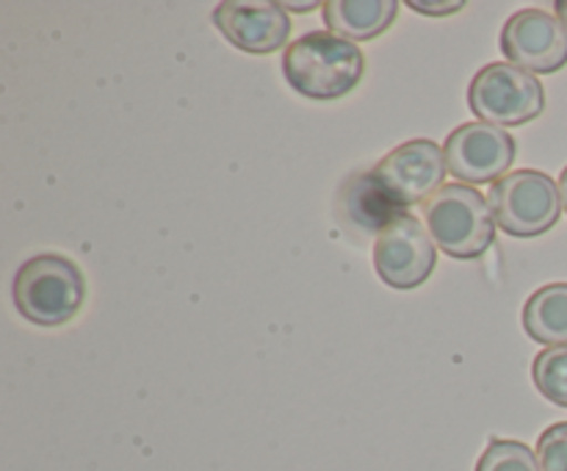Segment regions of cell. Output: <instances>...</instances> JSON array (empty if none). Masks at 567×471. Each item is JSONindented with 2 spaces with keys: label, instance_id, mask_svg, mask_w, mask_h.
Instances as JSON below:
<instances>
[{
  "label": "cell",
  "instance_id": "obj_1",
  "mask_svg": "<svg viewBox=\"0 0 567 471\" xmlns=\"http://www.w3.org/2000/svg\"><path fill=\"white\" fill-rule=\"evenodd\" d=\"M282 72L293 92L319 103L347 98L363 81L365 55L332 31H310L293 39L282 55Z\"/></svg>",
  "mask_w": 567,
  "mask_h": 471
},
{
  "label": "cell",
  "instance_id": "obj_2",
  "mask_svg": "<svg viewBox=\"0 0 567 471\" xmlns=\"http://www.w3.org/2000/svg\"><path fill=\"white\" fill-rule=\"evenodd\" d=\"M14 308L37 327H61L81 310L86 299V277L81 266L59 253L28 258L11 283Z\"/></svg>",
  "mask_w": 567,
  "mask_h": 471
},
{
  "label": "cell",
  "instance_id": "obj_3",
  "mask_svg": "<svg viewBox=\"0 0 567 471\" xmlns=\"http://www.w3.org/2000/svg\"><path fill=\"white\" fill-rule=\"evenodd\" d=\"M432 242L457 260H476L496 242V219L485 194L465 183H446L424 203Z\"/></svg>",
  "mask_w": 567,
  "mask_h": 471
},
{
  "label": "cell",
  "instance_id": "obj_4",
  "mask_svg": "<svg viewBox=\"0 0 567 471\" xmlns=\"http://www.w3.org/2000/svg\"><path fill=\"white\" fill-rule=\"evenodd\" d=\"M493 219L515 238H535L551 231L563 216L559 183L540 170H515L487 192Z\"/></svg>",
  "mask_w": 567,
  "mask_h": 471
},
{
  "label": "cell",
  "instance_id": "obj_5",
  "mask_svg": "<svg viewBox=\"0 0 567 471\" xmlns=\"http://www.w3.org/2000/svg\"><path fill=\"white\" fill-rule=\"evenodd\" d=\"M468 109L480 116V122L509 131L543 114L546 89L532 72L509 61H496L482 66L471 81Z\"/></svg>",
  "mask_w": 567,
  "mask_h": 471
},
{
  "label": "cell",
  "instance_id": "obj_6",
  "mask_svg": "<svg viewBox=\"0 0 567 471\" xmlns=\"http://www.w3.org/2000/svg\"><path fill=\"white\" fill-rule=\"evenodd\" d=\"M437 264V249L424 222L402 214L382 227L374 238V269L385 286L410 291L430 280Z\"/></svg>",
  "mask_w": 567,
  "mask_h": 471
},
{
  "label": "cell",
  "instance_id": "obj_7",
  "mask_svg": "<svg viewBox=\"0 0 567 471\" xmlns=\"http://www.w3.org/2000/svg\"><path fill=\"white\" fill-rule=\"evenodd\" d=\"M449 172L460 183H498L509 175L515 155H518V142L509 136V131L487 122H465L449 133L446 144Z\"/></svg>",
  "mask_w": 567,
  "mask_h": 471
},
{
  "label": "cell",
  "instance_id": "obj_8",
  "mask_svg": "<svg viewBox=\"0 0 567 471\" xmlns=\"http://www.w3.org/2000/svg\"><path fill=\"white\" fill-rule=\"evenodd\" d=\"M374 177L402 208L426 203L446 186V153L432 139H413L393 147L380 164Z\"/></svg>",
  "mask_w": 567,
  "mask_h": 471
},
{
  "label": "cell",
  "instance_id": "obj_9",
  "mask_svg": "<svg viewBox=\"0 0 567 471\" xmlns=\"http://www.w3.org/2000/svg\"><path fill=\"white\" fill-rule=\"evenodd\" d=\"M502 53L532 75H551L567 64V28L557 14L520 9L504 22Z\"/></svg>",
  "mask_w": 567,
  "mask_h": 471
},
{
  "label": "cell",
  "instance_id": "obj_10",
  "mask_svg": "<svg viewBox=\"0 0 567 471\" xmlns=\"http://www.w3.org/2000/svg\"><path fill=\"white\" fill-rule=\"evenodd\" d=\"M214 25L233 48L252 55L277 53L291 37V14L275 0H225L214 9Z\"/></svg>",
  "mask_w": 567,
  "mask_h": 471
},
{
  "label": "cell",
  "instance_id": "obj_11",
  "mask_svg": "<svg viewBox=\"0 0 567 471\" xmlns=\"http://www.w3.org/2000/svg\"><path fill=\"white\" fill-rule=\"evenodd\" d=\"M324 25L349 42H369L382 37L399 14L396 0H330L321 6Z\"/></svg>",
  "mask_w": 567,
  "mask_h": 471
},
{
  "label": "cell",
  "instance_id": "obj_12",
  "mask_svg": "<svg viewBox=\"0 0 567 471\" xmlns=\"http://www.w3.org/2000/svg\"><path fill=\"white\" fill-rule=\"evenodd\" d=\"M524 330L543 347L567 344V283L537 288L524 305Z\"/></svg>",
  "mask_w": 567,
  "mask_h": 471
},
{
  "label": "cell",
  "instance_id": "obj_13",
  "mask_svg": "<svg viewBox=\"0 0 567 471\" xmlns=\"http://www.w3.org/2000/svg\"><path fill=\"white\" fill-rule=\"evenodd\" d=\"M343 211L349 214V219L358 222L365 231H377L391 225L393 219H399L408 211L391 197V194L382 188V183L377 181L374 172H363V175L352 177L349 186L343 188Z\"/></svg>",
  "mask_w": 567,
  "mask_h": 471
},
{
  "label": "cell",
  "instance_id": "obj_14",
  "mask_svg": "<svg viewBox=\"0 0 567 471\" xmlns=\"http://www.w3.org/2000/svg\"><path fill=\"white\" fill-rule=\"evenodd\" d=\"M532 380L548 402L567 408V344L537 352L535 364H532Z\"/></svg>",
  "mask_w": 567,
  "mask_h": 471
},
{
  "label": "cell",
  "instance_id": "obj_15",
  "mask_svg": "<svg viewBox=\"0 0 567 471\" xmlns=\"http://www.w3.org/2000/svg\"><path fill=\"white\" fill-rule=\"evenodd\" d=\"M476 471H543L537 452L524 441L513 438H491L487 449L482 452Z\"/></svg>",
  "mask_w": 567,
  "mask_h": 471
},
{
  "label": "cell",
  "instance_id": "obj_16",
  "mask_svg": "<svg viewBox=\"0 0 567 471\" xmlns=\"http://www.w3.org/2000/svg\"><path fill=\"white\" fill-rule=\"evenodd\" d=\"M537 460L543 471H567V421L543 430L537 438Z\"/></svg>",
  "mask_w": 567,
  "mask_h": 471
},
{
  "label": "cell",
  "instance_id": "obj_17",
  "mask_svg": "<svg viewBox=\"0 0 567 471\" xmlns=\"http://www.w3.org/2000/svg\"><path fill=\"white\" fill-rule=\"evenodd\" d=\"M410 9L413 11H421V14H426V17H449V14H454V11H460V9H465V3L463 0H452V3H446V0H410Z\"/></svg>",
  "mask_w": 567,
  "mask_h": 471
},
{
  "label": "cell",
  "instance_id": "obj_18",
  "mask_svg": "<svg viewBox=\"0 0 567 471\" xmlns=\"http://www.w3.org/2000/svg\"><path fill=\"white\" fill-rule=\"evenodd\" d=\"M319 6H324V3H316V0H310V3H282V9H286L288 14H305V11L319 9Z\"/></svg>",
  "mask_w": 567,
  "mask_h": 471
},
{
  "label": "cell",
  "instance_id": "obj_19",
  "mask_svg": "<svg viewBox=\"0 0 567 471\" xmlns=\"http://www.w3.org/2000/svg\"><path fill=\"white\" fill-rule=\"evenodd\" d=\"M559 194H563V208L567 214V166L563 170V175H559Z\"/></svg>",
  "mask_w": 567,
  "mask_h": 471
},
{
  "label": "cell",
  "instance_id": "obj_20",
  "mask_svg": "<svg viewBox=\"0 0 567 471\" xmlns=\"http://www.w3.org/2000/svg\"><path fill=\"white\" fill-rule=\"evenodd\" d=\"M554 9H557V17L563 20V25L567 28V0H557V6H554Z\"/></svg>",
  "mask_w": 567,
  "mask_h": 471
}]
</instances>
